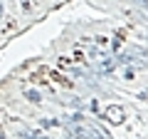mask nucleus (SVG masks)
<instances>
[{"instance_id": "obj_7", "label": "nucleus", "mask_w": 148, "mask_h": 139, "mask_svg": "<svg viewBox=\"0 0 148 139\" xmlns=\"http://www.w3.org/2000/svg\"><path fill=\"white\" fill-rule=\"evenodd\" d=\"M136 3H138V5H141V8H143V10H146V13H148V0H136Z\"/></svg>"}, {"instance_id": "obj_4", "label": "nucleus", "mask_w": 148, "mask_h": 139, "mask_svg": "<svg viewBox=\"0 0 148 139\" xmlns=\"http://www.w3.org/2000/svg\"><path fill=\"white\" fill-rule=\"evenodd\" d=\"M25 97H27V99H30V102H35V104H37V102H40V99H42V97L37 95L35 90H27V92H25Z\"/></svg>"}, {"instance_id": "obj_1", "label": "nucleus", "mask_w": 148, "mask_h": 139, "mask_svg": "<svg viewBox=\"0 0 148 139\" xmlns=\"http://www.w3.org/2000/svg\"><path fill=\"white\" fill-rule=\"evenodd\" d=\"M119 62L133 65V67H146V65H148V50L136 47V45H128V47L119 55Z\"/></svg>"}, {"instance_id": "obj_6", "label": "nucleus", "mask_w": 148, "mask_h": 139, "mask_svg": "<svg viewBox=\"0 0 148 139\" xmlns=\"http://www.w3.org/2000/svg\"><path fill=\"white\" fill-rule=\"evenodd\" d=\"M42 124H45V127H57V124H59V122H57V119H45V122H42Z\"/></svg>"}, {"instance_id": "obj_3", "label": "nucleus", "mask_w": 148, "mask_h": 139, "mask_svg": "<svg viewBox=\"0 0 148 139\" xmlns=\"http://www.w3.org/2000/svg\"><path fill=\"white\" fill-rule=\"evenodd\" d=\"M114 67H116V60H109V57L96 60V72H99V75H106V72H111Z\"/></svg>"}, {"instance_id": "obj_2", "label": "nucleus", "mask_w": 148, "mask_h": 139, "mask_svg": "<svg viewBox=\"0 0 148 139\" xmlns=\"http://www.w3.org/2000/svg\"><path fill=\"white\" fill-rule=\"evenodd\" d=\"M104 119L111 124H123V119H126V109L121 107V104H109V107L104 109Z\"/></svg>"}, {"instance_id": "obj_8", "label": "nucleus", "mask_w": 148, "mask_h": 139, "mask_svg": "<svg viewBox=\"0 0 148 139\" xmlns=\"http://www.w3.org/2000/svg\"><path fill=\"white\" fill-rule=\"evenodd\" d=\"M0 17H3V0H0Z\"/></svg>"}, {"instance_id": "obj_5", "label": "nucleus", "mask_w": 148, "mask_h": 139, "mask_svg": "<svg viewBox=\"0 0 148 139\" xmlns=\"http://www.w3.org/2000/svg\"><path fill=\"white\" fill-rule=\"evenodd\" d=\"M22 139H49V137H42V134H37V132H30V134H22Z\"/></svg>"}, {"instance_id": "obj_9", "label": "nucleus", "mask_w": 148, "mask_h": 139, "mask_svg": "<svg viewBox=\"0 0 148 139\" xmlns=\"http://www.w3.org/2000/svg\"><path fill=\"white\" fill-rule=\"evenodd\" d=\"M0 139H5V134H3V129H0Z\"/></svg>"}]
</instances>
